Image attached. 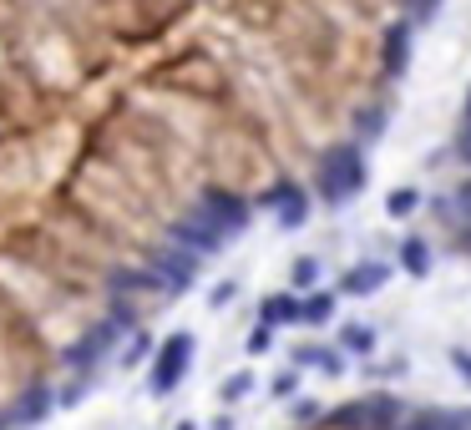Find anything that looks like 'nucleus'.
<instances>
[{"instance_id": "nucleus-4", "label": "nucleus", "mask_w": 471, "mask_h": 430, "mask_svg": "<svg viewBox=\"0 0 471 430\" xmlns=\"http://www.w3.org/2000/svg\"><path fill=\"white\" fill-rule=\"evenodd\" d=\"M420 202H426L420 188H391L385 192V218H395V223H400V218H416Z\"/></svg>"}, {"instance_id": "nucleus-2", "label": "nucleus", "mask_w": 471, "mask_h": 430, "mask_svg": "<svg viewBox=\"0 0 471 430\" xmlns=\"http://www.w3.org/2000/svg\"><path fill=\"white\" fill-rule=\"evenodd\" d=\"M436 163L446 167L441 188L420 202V208H426V218L436 223L446 248L471 264V87H466L461 112H457V126H451V137H446V152Z\"/></svg>"}, {"instance_id": "nucleus-1", "label": "nucleus", "mask_w": 471, "mask_h": 430, "mask_svg": "<svg viewBox=\"0 0 471 430\" xmlns=\"http://www.w3.org/2000/svg\"><path fill=\"white\" fill-rule=\"evenodd\" d=\"M284 430H471V405L410 400V395L370 390L340 405H294Z\"/></svg>"}, {"instance_id": "nucleus-3", "label": "nucleus", "mask_w": 471, "mask_h": 430, "mask_svg": "<svg viewBox=\"0 0 471 430\" xmlns=\"http://www.w3.org/2000/svg\"><path fill=\"white\" fill-rule=\"evenodd\" d=\"M370 182V152L355 142H334L319 152L315 173H309V192H315L319 213H340L344 202H355Z\"/></svg>"}]
</instances>
